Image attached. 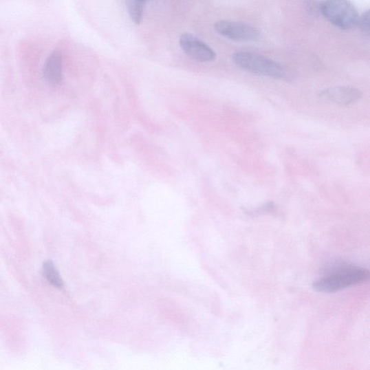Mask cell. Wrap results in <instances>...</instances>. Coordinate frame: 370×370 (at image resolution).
Instances as JSON below:
<instances>
[{
	"label": "cell",
	"instance_id": "cell-1",
	"mask_svg": "<svg viewBox=\"0 0 370 370\" xmlns=\"http://www.w3.org/2000/svg\"><path fill=\"white\" fill-rule=\"evenodd\" d=\"M369 272L365 268L341 264L331 268L330 273L313 283L312 288L322 293H335L358 285L367 281Z\"/></svg>",
	"mask_w": 370,
	"mask_h": 370
},
{
	"label": "cell",
	"instance_id": "cell-2",
	"mask_svg": "<svg viewBox=\"0 0 370 370\" xmlns=\"http://www.w3.org/2000/svg\"><path fill=\"white\" fill-rule=\"evenodd\" d=\"M235 64L252 74L290 81L294 78L292 70L266 56L250 52H237L232 56Z\"/></svg>",
	"mask_w": 370,
	"mask_h": 370
},
{
	"label": "cell",
	"instance_id": "cell-3",
	"mask_svg": "<svg viewBox=\"0 0 370 370\" xmlns=\"http://www.w3.org/2000/svg\"><path fill=\"white\" fill-rule=\"evenodd\" d=\"M320 13L325 19L340 30L351 31L359 23L358 10L345 0H329L320 3Z\"/></svg>",
	"mask_w": 370,
	"mask_h": 370
},
{
	"label": "cell",
	"instance_id": "cell-4",
	"mask_svg": "<svg viewBox=\"0 0 370 370\" xmlns=\"http://www.w3.org/2000/svg\"><path fill=\"white\" fill-rule=\"evenodd\" d=\"M216 32L221 36L239 42H252L259 39L260 32L245 23L221 20L215 23Z\"/></svg>",
	"mask_w": 370,
	"mask_h": 370
},
{
	"label": "cell",
	"instance_id": "cell-5",
	"mask_svg": "<svg viewBox=\"0 0 370 370\" xmlns=\"http://www.w3.org/2000/svg\"><path fill=\"white\" fill-rule=\"evenodd\" d=\"M179 45L185 53L196 61L210 63L217 58L215 51L192 34H182L179 38Z\"/></svg>",
	"mask_w": 370,
	"mask_h": 370
},
{
	"label": "cell",
	"instance_id": "cell-6",
	"mask_svg": "<svg viewBox=\"0 0 370 370\" xmlns=\"http://www.w3.org/2000/svg\"><path fill=\"white\" fill-rule=\"evenodd\" d=\"M319 96L338 105L348 106L357 103L361 98V91L349 85H337L322 89Z\"/></svg>",
	"mask_w": 370,
	"mask_h": 370
},
{
	"label": "cell",
	"instance_id": "cell-7",
	"mask_svg": "<svg viewBox=\"0 0 370 370\" xmlns=\"http://www.w3.org/2000/svg\"><path fill=\"white\" fill-rule=\"evenodd\" d=\"M43 74L52 85H59L63 80V56L60 50L54 51L47 59Z\"/></svg>",
	"mask_w": 370,
	"mask_h": 370
},
{
	"label": "cell",
	"instance_id": "cell-8",
	"mask_svg": "<svg viewBox=\"0 0 370 370\" xmlns=\"http://www.w3.org/2000/svg\"><path fill=\"white\" fill-rule=\"evenodd\" d=\"M43 274H44L47 281L54 287L59 289L63 287V281L58 270L56 269L52 261H47L43 264Z\"/></svg>",
	"mask_w": 370,
	"mask_h": 370
},
{
	"label": "cell",
	"instance_id": "cell-9",
	"mask_svg": "<svg viewBox=\"0 0 370 370\" xmlns=\"http://www.w3.org/2000/svg\"><path fill=\"white\" fill-rule=\"evenodd\" d=\"M146 1L144 0H129L127 2L128 13L135 24H140L143 21L144 8Z\"/></svg>",
	"mask_w": 370,
	"mask_h": 370
},
{
	"label": "cell",
	"instance_id": "cell-10",
	"mask_svg": "<svg viewBox=\"0 0 370 370\" xmlns=\"http://www.w3.org/2000/svg\"><path fill=\"white\" fill-rule=\"evenodd\" d=\"M361 30L367 36H369V10L364 12L362 17L359 19V23Z\"/></svg>",
	"mask_w": 370,
	"mask_h": 370
},
{
	"label": "cell",
	"instance_id": "cell-11",
	"mask_svg": "<svg viewBox=\"0 0 370 370\" xmlns=\"http://www.w3.org/2000/svg\"><path fill=\"white\" fill-rule=\"evenodd\" d=\"M321 2H307V8L312 14L320 12V6Z\"/></svg>",
	"mask_w": 370,
	"mask_h": 370
}]
</instances>
